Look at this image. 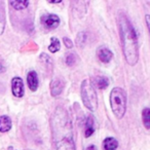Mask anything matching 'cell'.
Masks as SVG:
<instances>
[{
	"instance_id": "cell-1",
	"label": "cell",
	"mask_w": 150,
	"mask_h": 150,
	"mask_svg": "<svg viewBox=\"0 0 150 150\" xmlns=\"http://www.w3.org/2000/svg\"><path fill=\"white\" fill-rule=\"evenodd\" d=\"M54 150H76L73 137V127L68 111L58 106L50 118Z\"/></svg>"
},
{
	"instance_id": "cell-2",
	"label": "cell",
	"mask_w": 150,
	"mask_h": 150,
	"mask_svg": "<svg viewBox=\"0 0 150 150\" xmlns=\"http://www.w3.org/2000/svg\"><path fill=\"white\" fill-rule=\"evenodd\" d=\"M118 28L123 57L129 66H135L139 60V43L137 33L129 18L123 13L118 17Z\"/></svg>"
},
{
	"instance_id": "cell-3",
	"label": "cell",
	"mask_w": 150,
	"mask_h": 150,
	"mask_svg": "<svg viewBox=\"0 0 150 150\" xmlns=\"http://www.w3.org/2000/svg\"><path fill=\"white\" fill-rule=\"evenodd\" d=\"M110 101L111 110L115 117L118 119H121L125 114L127 111V93L123 88H112L109 97Z\"/></svg>"
},
{
	"instance_id": "cell-4",
	"label": "cell",
	"mask_w": 150,
	"mask_h": 150,
	"mask_svg": "<svg viewBox=\"0 0 150 150\" xmlns=\"http://www.w3.org/2000/svg\"><path fill=\"white\" fill-rule=\"evenodd\" d=\"M80 94L83 105L88 110L95 111L98 109V96L91 80H83L80 86Z\"/></svg>"
},
{
	"instance_id": "cell-5",
	"label": "cell",
	"mask_w": 150,
	"mask_h": 150,
	"mask_svg": "<svg viewBox=\"0 0 150 150\" xmlns=\"http://www.w3.org/2000/svg\"><path fill=\"white\" fill-rule=\"evenodd\" d=\"M41 23L47 29H54L60 24V18L54 13H46L41 17Z\"/></svg>"
},
{
	"instance_id": "cell-6",
	"label": "cell",
	"mask_w": 150,
	"mask_h": 150,
	"mask_svg": "<svg viewBox=\"0 0 150 150\" xmlns=\"http://www.w3.org/2000/svg\"><path fill=\"white\" fill-rule=\"evenodd\" d=\"M11 91L13 95L17 98H22L24 96V82L21 77H13L11 80Z\"/></svg>"
},
{
	"instance_id": "cell-7",
	"label": "cell",
	"mask_w": 150,
	"mask_h": 150,
	"mask_svg": "<svg viewBox=\"0 0 150 150\" xmlns=\"http://www.w3.org/2000/svg\"><path fill=\"white\" fill-rule=\"evenodd\" d=\"M65 83L62 79L60 78H54L50 82V94L52 97H58L62 94L63 90H64Z\"/></svg>"
},
{
	"instance_id": "cell-8",
	"label": "cell",
	"mask_w": 150,
	"mask_h": 150,
	"mask_svg": "<svg viewBox=\"0 0 150 150\" xmlns=\"http://www.w3.org/2000/svg\"><path fill=\"white\" fill-rule=\"evenodd\" d=\"M27 82H28V86L32 92H36L38 88V75L35 71H30L27 75Z\"/></svg>"
},
{
	"instance_id": "cell-9",
	"label": "cell",
	"mask_w": 150,
	"mask_h": 150,
	"mask_svg": "<svg viewBox=\"0 0 150 150\" xmlns=\"http://www.w3.org/2000/svg\"><path fill=\"white\" fill-rule=\"evenodd\" d=\"M98 58L101 62L103 63H109L113 58V54L109 48L107 47H100L98 50Z\"/></svg>"
},
{
	"instance_id": "cell-10",
	"label": "cell",
	"mask_w": 150,
	"mask_h": 150,
	"mask_svg": "<svg viewBox=\"0 0 150 150\" xmlns=\"http://www.w3.org/2000/svg\"><path fill=\"white\" fill-rule=\"evenodd\" d=\"M118 147V141L113 137H107L103 141V149L104 150H116Z\"/></svg>"
},
{
	"instance_id": "cell-11",
	"label": "cell",
	"mask_w": 150,
	"mask_h": 150,
	"mask_svg": "<svg viewBox=\"0 0 150 150\" xmlns=\"http://www.w3.org/2000/svg\"><path fill=\"white\" fill-rule=\"evenodd\" d=\"M11 129V119L7 115L0 116V132L6 133Z\"/></svg>"
},
{
	"instance_id": "cell-12",
	"label": "cell",
	"mask_w": 150,
	"mask_h": 150,
	"mask_svg": "<svg viewBox=\"0 0 150 150\" xmlns=\"http://www.w3.org/2000/svg\"><path fill=\"white\" fill-rule=\"evenodd\" d=\"M95 133V121L93 116H88L86 120V129H84V136L88 138Z\"/></svg>"
},
{
	"instance_id": "cell-13",
	"label": "cell",
	"mask_w": 150,
	"mask_h": 150,
	"mask_svg": "<svg viewBox=\"0 0 150 150\" xmlns=\"http://www.w3.org/2000/svg\"><path fill=\"white\" fill-rule=\"evenodd\" d=\"M95 83H96L97 88L100 90H105L108 88L109 86V79L106 76H98L95 78Z\"/></svg>"
},
{
	"instance_id": "cell-14",
	"label": "cell",
	"mask_w": 150,
	"mask_h": 150,
	"mask_svg": "<svg viewBox=\"0 0 150 150\" xmlns=\"http://www.w3.org/2000/svg\"><path fill=\"white\" fill-rule=\"evenodd\" d=\"M61 48V43H60V40L58 39L57 37H52L50 38V44L48 46V50H50V52L54 54V52H59Z\"/></svg>"
},
{
	"instance_id": "cell-15",
	"label": "cell",
	"mask_w": 150,
	"mask_h": 150,
	"mask_svg": "<svg viewBox=\"0 0 150 150\" xmlns=\"http://www.w3.org/2000/svg\"><path fill=\"white\" fill-rule=\"evenodd\" d=\"M142 120L146 129H150V108H144L142 111Z\"/></svg>"
},
{
	"instance_id": "cell-16",
	"label": "cell",
	"mask_w": 150,
	"mask_h": 150,
	"mask_svg": "<svg viewBox=\"0 0 150 150\" xmlns=\"http://www.w3.org/2000/svg\"><path fill=\"white\" fill-rule=\"evenodd\" d=\"M11 4V6L15 9H18V11H22V9L26 8L29 5V1H24V0H21V1H11L9 2Z\"/></svg>"
},
{
	"instance_id": "cell-17",
	"label": "cell",
	"mask_w": 150,
	"mask_h": 150,
	"mask_svg": "<svg viewBox=\"0 0 150 150\" xmlns=\"http://www.w3.org/2000/svg\"><path fill=\"white\" fill-rule=\"evenodd\" d=\"M5 27V11L2 2H0V34H2Z\"/></svg>"
},
{
	"instance_id": "cell-18",
	"label": "cell",
	"mask_w": 150,
	"mask_h": 150,
	"mask_svg": "<svg viewBox=\"0 0 150 150\" xmlns=\"http://www.w3.org/2000/svg\"><path fill=\"white\" fill-rule=\"evenodd\" d=\"M86 35L83 33V32H80V33L77 35V37H76V43H77L79 46H82L84 42H86Z\"/></svg>"
},
{
	"instance_id": "cell-19",
	"label": "cell",
	"mask_w": 150,
	"mask_h": 150,
	"mask_svg": "<svg viewBox=\"0 0 150 150\" xmlns=\"http://www.w3.org/2000/svg\"><path fill=\"white\" fill-rule=\"evenodd\" d=\"M75 61H76V58H75L74 54H67V57H66V64L68 65V66H72V65L75 63Z\"/></svg>"
},
{
	"instance_id": "cell-20",
	"label": "cell",
	"mask_w": 150,
	"mask_h": 150,
	"mask_svg": "<svg viewBox=\"0 0 150 150\" xmlns=\"http://www.w3.org/2000/svg\"><path fill=\"white\" fill-rule=\"evenodd\" d=\"M63 42H64L65 46H66L67 48H72L73 47V42H72V40H71L70 38L64 37V38H63Z\"/></svg>"
},
{
	"instance_id": "cell-21",
	"label": "cell",
	"mask_w": 150,
	"mask_h": 150,
	"mask_svg": "<svg viewBox=\"0 0 150 150\" xmlns=\"http://www.w3.org/2000/svg\"><path fill=\"white\" fill-rule=\"evenodd\" d=\"M145 21H146V25H147V28H148V32H149V35H150V15L145 16Z\"/></svg>"
},
{
	"instance_id": "cell-22",
	"label": "cell",
	"mask_w": 150,
	"mask_h": 150,
	"mask_svg": "<svg viewBox=\"0 0 150 150\" xmlns=\"http://www.w3.org/2000/svg\"><path fill=\"white\" fill-rule=\"evenodd\" d=\"M86 150H98V149H97V147L95 145H90L86 148Z\"/></svg>"
},
{
	"instance_id": "cell-23",
	"label": "cell",
	"mask_w": 150,
	"mask_h": 150,
	"mask_svg": "<svg viewBox=\"0 0 150 150\" xmlns=\"http://www.w3.org/2000/svg\"><path fill=\"white\" fill-rule=\"evenodd\" d=\"M48 2L50 3H61L62 1H61V0H50Z\"/></svg>"
},
{
	"instance_id": "cell-24",
	"label": "cell",
	"mask_w": 150,
	"mask_h": 150,
	"mask_svg": "<svg viewBox=\"0 0 150 150\" xmlns=\"http://www.w3.org/2000/svg\"><path fill=\"white\" fill-rule=\"evenodd\" d=\"M0 69H2V70H3V69H4V68H3L2 66H0ZM0 71H1V70H0Z\"/></svg>"
}]
</instances>
